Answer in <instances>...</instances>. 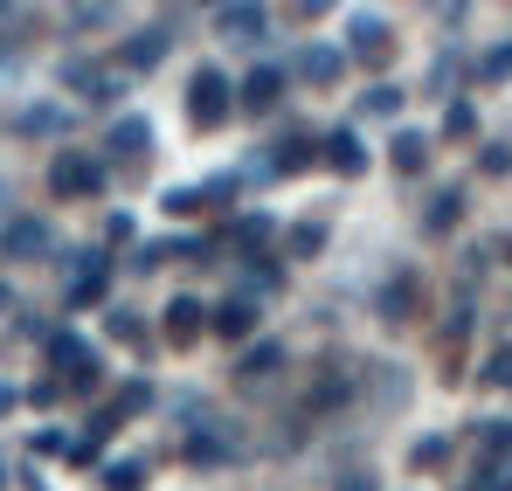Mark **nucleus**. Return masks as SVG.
I'll return each mask as SVG.
<instances>
[{
	"label": "nucleus",
	"mask_w": 512,
	"mask_h": 491,
	"mask_svg": "<svg viewBox=\"0 0 512 491\" xmlns=\"http://www.w3.org/2000/svg\"><path fill=\"white\" fill-rule=\"evenodd\" d=\"M0 256H7V263H42V256H56V222L14 208V215L0 222Z\"/></svg>",
	"instance_id": "obj_8"
},
{
	"label": "nucleus",
	"mask_w": 512,
	"mask_h": 491,
	"mask_svg": "<svg viewBox=\"0 0 512 491\" xmlns=\"http://www.w3.org/2000/svg\"><path fill=\"white\" fill-rule=\"evenodd\" d=\"M402 104H409V90H402V83H367L353 111H360V118H388V125H402Z\"/></svg>",
	"instance_id": "obj_25"
},
{
	"label": "nucleus",
	"mask_w": 512,
	"mask_h": 491,
	"mask_svg": "<svg viewBox=\"0 0 512 491\" xmlns=\"http://www.w3.org/2000/svg\"><path fill=\"white\" fill-rule=\"evenodd\" d=\"M104 332H111L118 346H146V319H139L132 305H104Z\"/></svg>",
	"instance_id": "obj_34"
},
{
	"label": "nucleus",
	"mask_w": 512,
	"mask_h": 491,
	"mask_svg": "<svg viewBox=\"0 0 512 491\" xmlns=\"http://www.w3.org/2000/svg\"><path fill=\"white\" fill-rule=\"evenodd\" d=\"M457 491H512V457H478V471Z\"/></svg>",
	"instance_id": "obj_33"
},
{
	"label": "nucleus",
	"mask_w": 512,
	"mask_h": 491,
	"mask_svg": "<svg viewBox=\"0 0 512 491\" xmlns=\"http://www.w3.org/2000/svg\"><path fill=\"white\" fill-rule=\"evenodd\" d=\"M340 42H346V56H353V63H388V56H395V28H388L381 14H367V7H360V14H346Z\"/></svg>",
	"instance_id": "obj_12"
},
{
	"label": "nucleus",
	"mask_w": 512,
	"mask_h": 491,
	"mask_svg": "<svg viewBox=\"0 0 512 491\" xmlns=\"http://www.w3.org/2000/svg\"><path fill=\"white\" fill-rule=\"evenodd\" d=\"M340 491H381V485H374V471H346Z\"/></svg>",
	"instance_id": "obj_44"
},
{
	"label": "nucleus",
	"mask_w": 512,
	"mask_h": 491,
	"mask_svg": "<svg viewBox=\"0 0 512 491\" xmlns=\"http://www.w3.org/2000/svg\"><path fill=\"white\" fill-rule=\"evenodd\" d=\"M457 215H464V194H436V201H429V236H450V229H457Z\"/></svg>",
	"instance_id": "obj_38"
},
{
	"label": "nucleus",
	"mask_w": 512,
	"mask_h": 491,
	"mask_svg": "<svg viewBox=\"0 0 512 491\" xmlns=\"http://www.w3.org/2000/svg\"><path fill=\"white\" fill-rule=\"evenodd\" d=\"M270 243H277V222H270L263 208H243V215L222 222V249H229V256H263Z\"/></svg>",
	"instance_id": "obj_18"
},
{
	"label": "nucleus",
	"mask_w": 512,
	"mask_h": 491,
	"mask_svg": "<svg viewBox=\"0 0 512 491\" xmlns=\"http://www.w3.org/2000/svg\"><path fill=\"white\" fill-rule=\"evenodd\" d=\"M146 478H153V464H146V457H118V464H97V485H104V491H146Z\"/></svg>",
	"instance_id": "obj_29"
},
{
	"label": "nucleus",
	"mask_w": 512,
	"mask_h": 491,
	"mask_svg": "<svg viewBox=\"0 0 512 491\" xmlns=\"http://www.w3.org/2000/svg\"><path fill=\"white\" fill-rule=\"evenodd\" d=\"M374 312H381L388 326H409V319L423 312V270H395V277L374 291Z\"/></svg>",
	"instance_id": "obj_15"
},
{
	"label": "nucleus",
	"mask_w": 512,
	"mask_h": 491,
	"mask_svg": "<svg viewBox=\"0 0 512 491\" xmlns=\"http://www.w3.org/2000/svg\"><path fill=\"white\" fill-rule=\"evenodd\" d=\"M21 402H28V395H21V388H7V381H0V422H7V415L21 409Z\"/></svg>",
	"instance_id": "obj_46"
},
{
	"label": "nucleus",
	"mask_w": 512,
	"mask_h": 491,
	"mask_svg": "<svg viewBox=\"0 0 512 491\" xmlns=\"http://www.w3.org/2000/svg\"><path fill=\"white\" fill-rule=\"evenodd\" d=\"M346 63H353V56H346V42H305V49H298V63H291V77L312 83V90H333Z\"/></svg>",
	"instance_id": "obj_16"
},
{
	"label": "nucleus",
	"mask_w": 512,
	"mask_h": 491,
	"mask_svg": "<svg viewBox=\"0 0 512 491\" xmlns=\"http://www.w3.org/2000/svg\"><path fill=\"white\" fill-rule=\"evenodd\" d=\"M319 166H326L333 180H360V173H367V146H360V132H353V125H346V132H326Z\"/></svg>",
	"instance_id": "obj_22"
},
{
	"label": "nucleus",
	"mask_w": 512,
	"mask_h": 491,
	"mask_svg": "<svg viewBox=\"0 0 512 491\" xmlns=\"http://www.w3.org/2000/svg\"><path fill=\"white\" fill-rule=\"evenodd\" d=\"M111 409L125 415V422H139V415L160 409V388L146 381V374H132V381H118V395H111Z\"/></svg>",
	"instance_id": "obj_26"
},
{
	"label": "nucleus",
	"mask_w": 512,
	"mask_h": 491,
	"mask_svg": "<svg viewBox=\"0 0 512 491\" xmlns=\"http://www.w3.org/2000/svg\"><path fill=\"white\" fill-rule=\"evenodd\" d=\"M236 90H243V111H250V118H270V111L284 104V90H291V70L263 56V63H250V70L236 77Z\"/></svg>",
	"instance_id": "obj_11"
},
{
	"label": "nucleus",
	"mask_w": 512,
	"mask_h": 491,
	"mask_svg": "<svg viewBox=\"0 0 512 491\" xmlns=\"http://www.w3.org/2000/svg\"><path fill=\"white\" fill-rule=\"evenodd\" d=\"M443 139H457V146L478 139V104H471V97H450V104H443Z\"/></svg>",
	"instance_id": "obj_31"
},
{
	"label": "nucleus",
	"mask_w": 512,
	"mask_h": 491,
	"mask_svg": "<svg viewBox=\"0 0 512 491\" xmlns=\"http://www.w3.org/2000/svg\"><path fill=\"white\" fill-rule=\"evenodd\" d=\"M21 395H28L35 409H56V402H63L70 388H63V374H42V381H35V388H21Z\"/></svg>",
	"instance_id": "obj_40"
},
{
	"label": "nucleus",
	"mask_w": 512,
	"mask_h": 491,
	"mask_svg": "<svg viewBox=\"0 0 512 491\" xmlns=\"http://www.w3.org/2000/svg\"><path fill=\"white\" fill-rule=\"evenodd\" d=\"M208 319H215V305H201L194 291H180L160 312V332H167V346H194V339H208Z\"/></svg>",
	"instance_id": "obj_17"
},
{
	"label": "nucleus",
	"mask_w": 512,
	"mask_h": 491,
	"mask_svg": "<svg viewBox=\"0 0 512 491\" xmlns=\"http://www.w3.org/2000/svg\"><path fill=\"white\" fill-rule=\"evenodd\" d=\"M111 21H118V0H70V14H63L70 35H97V28H111Z\"/></svg>",
	"instance_id": "obj_27"
},
{
	"label": "nucleus",
	"mask_w": 512,
	"mask_h": 491,
	"mask_svg": "<svg viewBox=\"0 0 512 491\" xmlns=\"http://www.w3.org/2000/svg\"><path fill=\"white\" fill-rule=\"evenodd\" d=\"M70 450H77V436H70V429H56V422L28 436V457H63V464H70Z\"/></svg>",
	"instance_id": "obj_37"
},
{
	"label": "nucleus",
	"mask_w": 512,
	"mask_h": 491,
	"mask_svg": "<svg viewBox=\"0 0 512 491\" xmlns=\"http://www.w3.org/2000/svg\"><path fill=\"white\" fill-rule=\"evenodd\" d=\"M180 464H194V471L243 464V436H236V422H215V415H201V422L180 436Z\"/></svg>",
	"instance_id": "obj_4"
},
{
	"label": "nucleus",
	"mask_w": 512,
	"mask_h": 491,
	"mask_svg": "<svg viewBox=\"0 0 512 491\" xmlns=\"http://www.w3.org/2000/svg\"><path fill=\"white\" fill-rule=\"evenodd\" d=\"M28 28H35V21L21 14V0H0V35H28Z\"/></svg>",
	"instance_id": "obj_41"
},
{
	"label": "nucleus",
	"mask_w": 512,
	"mask_h": 491,
	"mask_svg": "<svg viewBox=\"0 0 512 491\" xmlns=\"http://www.w3.org/2000/svg\"><path fill=\"white\" fill-rule=\"evenodd\" d=\"M208 208H215V187H208V180H201V187H167V194H160V215H167V222H194V215H208Z\"/></svg>",
	"instance_id": "obj_24"
},
{
	"label": "nucleus",
	"mask_w": 512,
	"mask_h": 491,
	"mask_svg": "<svg viewBox=\"0 0 512 491\" xmlns=\"http://www.w3.org/2000/svg\"><path fill=\"white\" fill-rule=\"evenodd\" d=\"M319 153H326V139H319V132H305V125H291L284 139H270V146L256 153L250 180H298L305 166H319Z\"/></svg>",
	"instance_id": "obj_5"
},
{
	"label": "nucleus",
	"mask_w": 512,
	"mask_h": 491,
	"mask_svg": "<svg viewBox=\"0 0 512 491\" xmlns=\"http://www.w3.org/2000/svg\"><path fill=\"white\" fill-rule=\"evenodd\" d=\"M63 305L90 312V305H111V249H77L70 256V284H63Z\"/></svg>",
	"instance_id": "obj_7"
},
{
	"label": "nucleus",
	"mask_w": 512,
	"mask_h": 491,
	"mask_svg": "<svg viewBox=\"0 0 512 491\" xmlns=\"http://www.w3.org/2000/svg\"><path fill=\"white\" fill-rule=\"evenodd\" d=\"M167 49H173V28H167V21H153V28H132V35L111 49V63H118L125 77H153V70L167 63Z\"/></svg>",
	"instance_id": "obj_10"
},
{
	"label": "nucleus",
	"mask_w": 512,
	"mask_h": 491,
	"mask_svg": "<svg viewBox=\"0 0 512 491\" xmlns=\"http://www.w3.org/2000/svg\"><path fill=\"white\" fill-rule=\"evenodd\" d=\"M464 436L478 443V457H512V415H485V422H471Z\"/></svg>",
	"instance_id": "obj_30"
},
{
	"label": "nucleus",
	"mask_w": 512,
	"mask_h": 491,
	"mask_svg": "<svg viewBox=\"0 0 512 491\" xmlns=\"http://www.w3.org/2000/svg\"><path fill=\"white\" fill-rule=\"evenodd\" d=\"M7 125H14L21 139H63V132H77V111L56 104V97H42V104H21Z\"/></svg>",
	"instance_id": "obj_19"
},
{
	"label": "nucleus",
	"mask_w": 512,
	"mask_h": 491,
	"mask_svg": "<svg viewBox=\"0 0 512 491\" xmlns=\"http://www.w3.org/2000/svg\"><path fill=\"white\" fill-rule=\"evenodd\" d=\"M333 7H340V0H291L298 21H319V14H333Z\"/></svg>",
	"instance_id": "obj_43"
},
{
	"label": "nucleus",
	"mask_w": 512,
	"mask_h": 491,
	"mask_svg": "<svg viewBox=\"0 0 512 491\" xmlns=\"http://www.w3.org/2000/svg\"><path fill=\"white\" fill-rule=\"evenodd\" d=\"M153 146H160V139H153V118H146V111H118V118L104 125V153H111V160H153Z\"/></svg>",
	"instance_id": "obj_13"
},
{
	"label": "nucleus",
	"mask_w": 512,
	"mask_h": 491,
	"mask_svg": "<svg viewBox=\"0 0 512 491\" xmlns=\"http://www.w3.org/2000/svg\"><path fill=\"white\" fill-rule=\"evenodd\" d=\"M14 70H21V56H14V42H7V35H0V83L14 77Z\"/></svg>",
	"instance_id": "obj_45"
},
{
	"label": "nucleus",
	"mask_w": 512,
	"mask_h": 491,
	"mask_svg": "<svg viewBox=\"0 0 512 491\" xmlns=\"http://www.w3.org/2000/svg\"><path fill=\"white\" fill-rule=\"evenodd\" d=\"M270 35V7L263 0H222L215 7V42L222 49H256Z\"/></svg>",
	"instance_id": "obj_9"
},
{
	"label": "nucleus",
	"mask_w": 512,
	"mask_h": 491,
	"mask_svg": "<svg viewBox=\"0 0 512 491\" xmlns=\"http://www.w3.org/2000/svg\"><path fill=\"white\" fill-rule=\"evenodd\" d=\"M42 360H49V374H63L70 395H97V388H104V353H97L77 326H49Z\"/></svg>",
	"instance_id": "obj_1"
},
{
	"label": "nucleus",
	"mask_w": 512,
	"mask_h": 491,
	"mask_svg": "<svg viewBox=\"0 0 512 491\" xmlns=\"http://www.w3.org/2000/svg\"><path fill=\"white\" fill-rule=\"evenodd\" d=\"M284 339H250L243 353H236V381H270V374H284Z\"/></svg>",
	"instance_id": "obj_23"
},
{
	"label": "nucleus",
	"mask_w": 512,
	"mask_h": 491,
	"mask_svg": "<svg viewBox=\"0 0 512 491\" xmlns=\"http://www.w3.org/2000/svg\"><path fill=\"white\" fill-rule=\"evenodd\" d=\"M256 319H263V305H256L250 291H229V298L215 305V319H208V332H215L222 346H250V339H256Z\"/></svg>",
	"instance_id": "obj_14"
},
{
	"label": "nucleus",
	"mask_w": 512,
	"mask_h": 491,
	"mask_svg": "<svg viewBox=\"0 0 512 491\" xmlns=\"http://www.w3.org/2000/svg\"><path fill=\"white\" fill-rule=\"evenodd\" d=\"M284 284H291V256H284V249L243 256V291H250V298H277Z\"/></svg>",
	"instance_id": "obj_20"
},
{
	"label": "nucleus",
	"mask_w": 512,
	"mask_h": 491,
	"mask_svg": "<svg viewBox=\"0 0 512 491\" xmlns=\"http://www.w3.org/2000/svg\"><path fill=\"white\" fill-rule=\"evenodd\" d=\"M450 450H457V443H450V429H429V436H416V443H409V471H443V464H450Z\"/></svg>",
	"instance_id": "obj_28"
},
{
	"label": "nucleus",
	"mask_w": 512,
	"mask_h": 491,
	"mask_svg": "<svg viewBox=\"0 0 512 491\" xmlns=\"http://www.w3.org/2000/svg\"><path fill=\"white\" fill-rule=\"evenodd\" d=\"M56 83L77 97V104H118L125 97V70L111 63V56H63V70H56Z\"/></svg>",
	"instance_id": "obj_3"
},
{
	"label": "nucleus",
	"mask_w": 512,
	"mask_h": 491,
	"mask_svg": "<svg viewBox=\"0 0 512 491\" xmlns=\"http://www.w3.org/2000/svg\"><path fill=\"white\" fill-rule=\"evenodd\" d=\"M478 173H492V180L512 173V146H485V153H478Z\"/></svg>",
	"instance_id": "obj_42"
},
{
	"label": "nucleus",
	"mask_w": 512,
	"mask_h": 491,
	"mask_svg": "<svg viewBox=\"0 0 512 491\" xmlns=\"http://www.w3.org/2000/svg\"><path fill=\"white\" fill-rule=\"evenodd\" d=\"M7 305H14V291H7V284H0V312H7Z\"/></svg>",
	"instance_id": "obj_48"
},
{
	"label": "nucleus",
	"mask_w": 512,
	"mask_h": 491,
	"mask_svg": "<svg viewBox=\"0 0 512 491\" xmlns=\"http://www.w3.org/2000/svg\"><path fill=\"white\" fill-rule=\"evenodd\" d=\"M326 249V215H305L298 229H291V243H284V256H319Z\"/></svg>",
	"instance_id": "obj_36"
},
{
	"label": "nucleus",
	"mask_w": 512,
	"mask_h": 491,
	"mask_svg": "<svg viewBox=\"0 0 512 491\" xmlns=\"http://www.w3.org/2000/svg\"><path fill=\"white\" fill-rule=\"evenodd\" d=\"M471 77L478 83H512V42H492V49L471 63Z\"/></svg>",
	"instance_id": "obj_35"
},
{
	"label": "nucleus",
	"mask_w": 512,
	"mask_h": 491,
	"mask_svg": "<svg viewBox=\"0 0 512 491\" xmlns=\"http://www.w3.org/2000/svg\"><path fill=\"white\" fill-rule=\"evenodd\" d=\"M7 215H14V187L0 180V222H7Z\"/></svg>",
	"instance_id": "obj_47"
},
{
	"label": "nucleus",
	"mask_w": 512,
	"mask_h": 491,
	"mask_svg": "<svg viewBox=\"0 0 512 491\" xmlns=\"http://www.w3.org/2000/svg\"><path fill=\"white\" fill-rule=\"evenodd\" d=\"M201 7H208V14H215V7H222V0H201Z\"/></svg>",
	"instance_id": "obj_50"
},
{
	"label": "nucleus",
	"mask_w": 512,
	"mask_h": 491,
	"mask_svg": "<svg viewBox=\"0 0 512 491\" xmlns=\"http://www.w3.org/2000/svg\"><path fill=\"white\" fill-rule=\"evenodd\" d=\"M429 132H416V125H395V139H388V166L402 173V180H423L429 173Z\"/></svg>",
	"instance_id": "obj_21"
},
{
	"label": "nucleus",
	"mask_w": 512,
	"mask_h": 491,
	"mask_svg": "<svg viewBox=\"0 0 512 491\" xmlns=\"http://www.w3.org/2000/svg\"><path fill=\"white\" fill-rule=\"evenodd\" d=\"M132 236H139V215H125V208H118V215H104V249H125Z\"/></svg>",
	"instance_id": "obj_39"
},
{
	"label": "nucleus",
	"mask_w": 512,
	"mask_h": 491,
	"mask_svg": "<svg viewBox=\"0 0 512 491\" xmlns=\"http://www.w3.org/2000/svg\"><path fill=\"white\" fill-rule=\"evenodd\" d=\"M478 388H492V395H512V339H506V346H492V353L478 360Z\"/></svg>",
	"instance_id": "obj_32"
},
{
	"label": "nucleus",
	"mask_w": 512,
	"mask_h": 491,
	"mask_svg": "<svg viewBox=\"0 0 512 491\" xmlns=\"http://www.w3.org/2000/svg\"><path fill=\"white\" fill-rule=\"evenodd\" d=\"M7 478H14V471H7V457H0V491H7Z\"/></svg>",
	"instance_id": "obj_49"
},
{
	"label": "nucleus",
	"mask_w": 512,
	"mask_h": 491,
	"mask_svg": "<svg viewBox=\"0 0 512 491\" xmlns=\"http://www.w3.org/2000/svg\"><path fill=\"white\" fill-rule=\"evenodd\" d=\"M104 187H111V166L97 153H56L49 160V194L56 201H97Z\"/></svg>",
	"instance_id": "obj_6"
},
{
	"label": "nucleus",
	"mask_w": 512,
	"mask_h": 491,
	"mask_svg": "<svg viewBox=\"0 0 512 491\" xmlns=\"http://www.w3.org/2000/svg\"><path fill=\"white\" fill-rule=\"evenodd\" d=\"M236 111H243V90H236V77H229L222 63H201V70L187 77V118H194L201 132H222Z\"/></svg>",
	"instance_id": "obj_2"
}]
</instances>
